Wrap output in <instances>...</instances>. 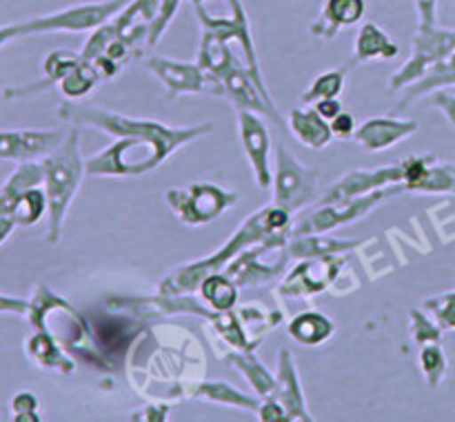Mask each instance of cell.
Returning <instances> with one entry per match:
<instances>
[{"label": "cell", "mask_w": 455, "mask_h": 422, "mask_svg": "<svg viewBox=\"0 0 455 422\" xmlns=\"http://www.w3.org/2000/svg\"><path fill=\"white\" fill-rule=\"evenodd\" d=\"M404 173H407L404 158L398 160V163L389 164V167L373 169V171L358 169V171L347 173V176H342L336 185L329 187V189L324 191L320 204H331V203H340V200L358 198V195H364L369 194V191L382 189V187H389V185H403Z\"/></svg>", "instance_id": "cell-11"}, {"label": "cell", "mask_w": 455, "mask_h": 422, "mask_svg": "<svg viewBox=\"0 0 455 422\" xmlns=\"http://www.w3.org/2000/svg\"><path fill=\"white\" fill-rule=\"evenodd\" d=\"M238 284L225 274H212L203 280L200 289H203V296L213 309L218 311H229L231 307H235L238 300Z\"/></svg>", "instance_id": "cell-26"}, {"label": "cell", "mask_w": 455, "mask_h": 422, "mask_svg": "<svg viewBox=\"0 0 455 422\" xmlns=\"http://www.w3.org/2000/svg\"><path fill=\"white\" fill-rule=\"evenodd\" d=\"M98 80H100V74L96 71L93 62L80 60L78 65H76L74 69L60 80V89L65 96L80 98L84 96V93L92 92V89L98 84Z\"/></svg>", "instance_id": "cell-29"}, {"label": "cell", "mask_w": 455, "mask_h": 422, "mask_svg": "<svg viewBox=\"0 0 455 422\" xmlns=\"http://www.w3.org/2000/svg\"><path fill=\"white\" fill-rule=\"evenodd\" d=\"M147 69L163 80V84L172 96H178V93H213V96H222L225 93L222 80L204 71L200 65L151 56L147 58Z\"/></svg>", "instance_id": "cell-10"}, {"label": "cell", "mask_w": 455, "mask_h": 422, "mask_svg": "<svg viewBox=\"0 0 455 422\" xmlns=\"http://www.w3.org/2000/svg\"><path fill=\"white\" fill-rule=\"evenodd\" d=\"M342 89H345V69L324 71L307 89L305 96H302V102L305 105H315V102L324 100V98H338L342 93Z\"/></svg>", "instance_id": "cell-30"}, {"label": "cell", "mask_w": 455, "mask_h": 422, "mask_svg": "<svg viewBox=\"0 0 455 422\" xmlns=\"http://www.w3.org/2000/svg\"><path fill=\"white\" fill-rule=\"evenodd\" d=\"M133 322L120 318H105L96 320L93 327H96V342L102 349V354L107 355H118L123 354L124 346L129 345L133 336Z\"/></svg>", "instance_id": "cell-24"}, {"label": "cell", "mask_w": 455, "mask_h": 422, "mask_svg": "<svg viewBox=\"0 0 455 422\" xmlns=\"http://www.w3.org/2000/svg\"><path fill=\"white\" fill-rule=\"evenodd\" d=\"M194 395H196V398L213 400V402L234 404V407L251 409V411H258V409H260V402H258L256 398H247L243 391L234 389V386L225 385V382H203L198 389H194Z\"/></svg>", "instance_id": "cell-27"}, {"label": "cell", "mask_w": 455, "mask_h": 422, "mask_svg": "<svg viewBox=\"0 0 455 422\" xmlns=\"http://www.w3.org/2000/svg\"><path fill=\"white\" fill-rule=\"evenodd\" d=\"M453 84H455V52L449 58H444L443 62H438V65H435L434 69L425 76V78H420L418 83L409 84V87L404 89L407 93H404V98L398 102V107H395V109L398 111L404 109V107H409L411 102H416L418 98H422L425 93L435 92V89L453 87Z\"/></svg>", "instance_id": "cell-21"}, {"label": "cell", "mask_w": 455, "mask_h": 422, "mask_svg": "<svg viewBox=\"0 0 455 422\" xmlns=\"http://www.w3.org/2000/svg\"><path fill=\"white\" fill-rule=\"evenodd\" d=\"M80 136L71 131L65 136V142L58 145V151L52 158L44 160V178H47L49 198V240L56 243L60 235L62 220L69 209L71 198L78 191L84 171V163L80 158Z\"/></svg>", "instance_id": "cell-3"}, {"label": "cell", "mask_w": 455, "mask_h": 422, "mask_svg": "<svg viewBox=\"0 0 455 422\" xmlns=\"http://www.w3.org/2000/svg\"><path fill=\"white\" fill-rule=\"evenodd\" d=\"M420 25H438V0H413Z\"/></svg>", "instance_id": "cell-37"}, {"label": "cell", "mask_w": 455, "mask_h": 422, "mask_svg": "<svg viewBox=\"0 0 455 422\" xmlns=\"http://www.w3.org/2000/svg\"><path fill=\"white\" fill-rule=\"evenodd\" d=\"M411 336L420 345H431V342H443V327L438 322L427 320L420 311H411Z\"/></svg>", "instance_id": "cell-34"}, {"label": "cell", "mask_w": 455, "mask_h": 422, "mask_svg": "<svg viewBox=\"0 0 455 422\" xmlns=\"http://www.w3.org/2000/svg\"><path fill=\"white\" fill-rule=\"evenodd\" d=\"M455 52V29H444L438 25H420L413 38L411 58L391 76V92H403L409 84L425 78L438 62Z\"/></svg>", "instance_id": "cell-5"}, {"label": "cell", "mask_w": 455, "mask_h": 422, "mask_svg": "<svg viewBox=\"0 0 455 422\" xmlns=\"http://www.w3.org/2000/svg\"><path fill=\"white\" fill-rule=\"evenodd\" d=\"M320 169L302 164L284 145L275 147L274 204L293 213L318 200Z\"/></svg>", "instance_id": "cell-4"}, {"label": "cell", "mask_w": 455, "mask_h": 422, "mask_svg": "<svg viewBox=\"0 0 455 422\" xmlns=\"http://www.w3.org/2000/svg\"><path fill=\"white\" fill-rule=\"evenodd\" d=\"M420 129L418 120H400V118H371L364 120L354 133V140L369 151H382L404 138L413 136Z\"/></svg>", "instance_id": "cell-17"}, {"label": "cell", "mask_w": 455, "mask_h": 422, "mask_svg": "<svg viewBox=\"0 0 455 422\" xmlns=\"http://www.w3.org/2000/svg\"><path fill=\"white\" fill-rule=\"evenodd\" d=\"M289 129L309 149H324L331 142V124L318 114L315 107H296L289 111Z\"/></svg>", "instance_id": "cell-19"}, {"label": "cell", "mask_w": 455, "mask_h": 422, "mask_svg": "<svg viewBox=\"0 0 455 422\" xmlns=\"http://www.w3.org/2000/svg\"><path fill=\"white\" fill-rule=\"evenodd\" d=\"M129 0H105V3L78 4V7L62 9V12L52 13V16L36 18V20L25 22L16 27V34H27V31H87L98 29L100 25L116 18V13L123 12Z\"/></svg>", "instance_id": "cell-9"}, {"label": "cell", "mask_w": 455, "mask_h": 422, "mask_svg": "<svg viewBox=\"0 0 455 422\" xmlns=\"http://www.w3.org/2000/svg\"><path fill=\"white\" fill-rule=\"evenodd\" d=\"M336 331L331 320L318 311H305L289 324V333L302 345H323L331 333Z\"/></svg>", "instance_id": "cell-23"}, {"label": "cell", "mask_w": 455, "mask_h": 422, "mask_svg": "<svg viewBox=\"0 0 455 422\" xmlns=\"http://www.w3.org/2000/svg\"><path fill=\"white\" fill-rule=\"evenodd\" d=\"M404 189L420 194H455V164L443 163L435 155H407L404 158Z\"/></svg>", "instance_id": "cell-12"}, {"label": "cell", "mask_w": 455, "mask_h": 422, "mask_svg": "<svg viewBox=\"0 0 455 422\" xmlns=\"http://www.w3.org/2000/svg\"><path fill=\"white\" fill-rule=\"evenodd\" d=\"M315 109H318V114L323 115L327 123H331V120L342 111V105L338 98H324V100L315 102Z\"/></svg>", "instance_id": "cell-39"}, {"label": "cell", "mask_w": 455, "mask_h": 422, "mask_svg": "<svg viewBox=\"0 0 455 422\" xmlns=\"http://www.w3.org/2000/svg\"><path fill=\"white\" fill-rule=\"evenodd\" d=\"M398 52L400 47L389 38V34H385L376 22H364L355 38L351 65H363V62L376 60V58H395Z\"/></svg>", "instance_id": "cell-20"}, {"label": "cell", "mask_w": 455, "mask_h": 422, "mask_svg": "<svg viewBox=\"0 0 455 422\" xmlns=\"http://www.w3.org/2000/svg\"><path fill=\"white\" fill-rule=\"evenodd\" d=\"M427 311H431L435 322L444 329H455V289L453 291L443 293V296H434L429 300L422 302Z\"/></svg>", "instance_id": "cell-32"}, {"label": "cell", "mask_w": 455, "mask_h": 422, "mask_svg": "<svg viewBox=\"0 0 455 422\" xmlns=\"http://www.w3.org/2000/svg\"><path fill=\"white\" fill-rule=\"evenodd\" d=\"M420 367L427 378V385H429L431 389H435V386L444 380L449 362H447V355H444V349L440 346V342L425 345V349L420 351Z\"/></svg>", "instance_id": "cell-31"}, {"label": "cell", "mask_w": 455, "mask_h": 422, "mask_svg": "<svg viewBox=\"0 0 455 422\" xmlns=\"http://www.w3.org/2000/svg\"><path fill=\"white\" fill-rule=\"evenodd\" d=\"M451 234H455V218H453V229H451Z\"/></svg>", "instance_id": "cell-41"}, {"label": "cell", "mask_w": 455, "mask_h": 422, "mask_svg": "<svg viewBox=\"0 0 455 422\" xmlns=\"http://www.w3.org/2000/svg\"><path fill=\"white\" fill-rule=\"evenodd\" d=\"M222 3H225V13H222V16H216V13L209 12V9L204 7V3L194 4L200 25H203V29L220 36V38L227 40V43L238 40V43L243 44L244 56H247V65L244 67H247L249 74L253 76V80L260 84L262 92H267V84L260 74V65H258L256 47H253L251 29H249V18H247V12H244L243 3H240V0H222Z\"/></svg>", "instance_id": "cell-8"}, {"label": "cell", "mask_w": 455, "mask_h": 422, "mask_svg": "<svg viewBox=\"0 0 455 422\" xmlns=\"http://www.w3.org/2000/svg\"><path fill=\"white\" fill-rule=\"evenodd\" d=\"M289 222H291V213L275 207V204L260 209V211L253 213V216L235 231L231 243H227L220 251H216L212 258H207V260L191 262V265L180 267V269L173 271L172 275H167V278L163 280V284H160V293H163V296H178V293L194 291V289H198L200 284H203V280L207 278V275L218 274L240 249L249 247V244L258 243V240L269 238L275 231L287 229Z\"/></svg>", "instance_id": "cell-2"}, {"label": "cell", "mask_w": 455, "mask_h": 422, "mask_svg": "<svg viewBox=\"0 0 455 422\" xmlns=\"http://www.w3.org/2000/svg\"><path fill=\"white\" fill-rule=\"evenodd\" d=\"M364 16V0H327L323 13L311 22V36L331 40L342 27L355 25Z\"/></svg>", "instance_id": "cell-18"}, {"label": "cell", "mask_w": 455, "mask_h": 422, "mask_svg": "<svg viewBox=\"0 0 455 422\" xmlns=\"http://www.w3.org/2000/svg\"><path fill=\"white\" fill-rule=\"evenodd\" d=\"M404 185H389L382 187V189L369 191V194L358 195V198L340 200V203L323 204L318 211L311 213L309 218H305L302 222H298L291 229V238L298 235H315V234H327V231L336 229V227L349 225V222L360 220V218L367 216L371 209H376L378 204H382L385 200L394 198V195L403 194Z\"/></svg>", "instance_id": "cell-6"}, {"label": "cell", "mask_w": 455, "mask_h": 422, "mask_svg": "<svg viewBox=\"0 0 455 422\" xmlns=\"http://www.w3.org/2000/svg\"><path fill=\"white\" fill-rule=\"evenodd\" d=\"M258 413H260V420H283V418H287L283 404H280L274 395H267L265 404H260Z\"/></svg>", "instance_id": "cell-38"}, {"label": "cell", "mask_w": 455, "mask_h": 422, "mask_svg": "<svg viewBox=\"0 0 455 422\" xmlns=\"http://www.w3.org/2000/svg\"><path fill=\"white\" fill-rule=\"evenodd\" d=\"M238 129H240V140H243L244 154H247V158L251 160L258 187H260V189H267V187H271V182H274V178H271V167H269V149H271L269 129H267V124L249 109L238 111Z\"/></svg>", "instance_id": "cell-14"}, {"label": "cell", "mask_w": 455, "mask_h": 422, "mask_svg": "<svg viewBox=\"0 0 455 422\" xmlns=\"http://www.w3.org/2000/svg\"><path fill=\"white\" fill-rule=\"evenodd\" d=\"M191 3H194V4H200V3H204V0H191Z\"/></svg>", "instance_id": "cell-40"}, {"label": "cell", "mask_w": 455, "mask_h": 422, "mask_svg": "<svg viewBox=\"0 0 455 422\" xmlns=\"http://www.w3.org/2000/svg\"><path fill=\"white\" fill-rule=\"evenodd\" d=\"M331 131H333V136H338V138H354V133H355V120H354V115L351 114H347V111H340V114L336 115V118L331 120Z\"/></svg>", "instance_id": "cell-36"}, {"label": "cell", "mask_w": 455, "mask_h": 422, "mask_svg": "<svg viewBox=\"0 0 455 422\" xmlns=\"http://www.w3.org/2000/svg\"><path fill=\"white\" fill-rule=\"evenodd\" d=\"M60 118L74 124H89V127L102 129V131L114 133L118 138H140V140L151 142L164 160L187 142L213 131V124L209 123L200 124V127H169V124L156 123V120L129 118V115H120L111 109L84 105H62Z\"/></svg>", "instance_id": "cell-1"}, {"label": "cell", "mask_w": 455, "mask_h": 422, "mask_svg": "<svg viewBox=\"0 0 455 422\" xmlns=\"http://www.w3.org/2000/svg\"><path fill=\"white\" fill-rule=\"evenodd\" d=\"M235 62L234 53H231L227 40H222L220 36L212 34V31L203 29V43H200L198 52V65L203 67L209 74L218 76L220 78L227 69Z\"/></svg>", "instance_id": "cell-22"}, {"label": "cell", "mask_w": 455, "mask_h": 422, "mask_svg": "<svg viewBox=\"0 0 455 422\" xmlns=\"http://www.w3.org/2000/svg\"><path fill=\"white\" fill-rule=\"evenodd\" d=\"M222 84H225V93L231 102H234L238 109H249V111H258V114L269 115L274 123L283 124L280 120L278 111H275L274 100L267 92H262L260 84L253 80V76L249 74L247 67L240 65L238 60L220 76Z\"/></svg>", "instance_id": "cell-13"}, {"label": "cell", "mask_w": 455, "mask_h": 422, "mask_svg": "<svg viewBox=\"0 0 455 422\" xmlns=\"http://www.w3.org/2000/svg\"><path fill=\"white\" fill-rule=\"evenodd\" d=\"M229 362L235 364V367H238L240 371L249 378V382H251L253 389H256L258 394L265 395V398L267 395H274L275 378L267 371V367H262V364L258 362L256 355H253L251 351H247L244 355L229 354Z\"/></svg>", "instance_id": "cell-28"}, {"label": "cell", "mask_w": 455, "mask_h": 422, "mask_svg": "<svg viewBox=\"0 0 455 422\" xmlns=\"http://www.w3.org/2000/svg\"><path fill=\"white\" fill-rule=\"evenodd\" d=\"M342 260H336L333 256H324L323 260L307 258L280 287L283 296H309V293L324 291L329 283L338 275V267Z\"/></svg>", "instance_id": "cell-16"}, {"label": "cell", "mask_w": 455, "mask_h": 422, "mask_svg": "<svg viewBox=\"0 0 455 422\" xmlns=\"http://www.w3.org/2000/svg\"><path fill=\"white\" fill-rule=\"evenodd\" d=\"M274 398L283 404L287 420H311L309 409L305 404V395H302L300 378H298L293 355L289 349H280L278 354V376H275Z\"/></svg>", "instance_id": "cell-15"}, {"label": "cell", "mask_w": 455, "mask_h": 422, "mask_svg": "<svg viewBox=\"0 0 455 422\" xmlns=\"http://www.w3.org/2000/svg\"><path fill=\"white\" fill-rule=\"evenodd\" d=\"M13 211L18 213V220L20 222H36L40 218V213L44 211V198L40 191H27V194L18 195L16 204H13Z\"/></svg>", "instance_id": "cell-33"}, {"label": "cell", "mask_w": 455, "mask_h": 422, "mask_svg": "<svg viewBox=\"0 0 455 422\" xmlns=\"http://www.w3.org/2000/svg\"><path fill=\"white\" fill-rule=\"evenodd\" d=\"M431 105L438 107L444 115H447L449 123L455 127V93L447 92V89H435L431 92Z\"/></svg>", "instance_id": "cell-35"}, {"label": "cell", "mask_w": 455, "mask_h": 422, "mask_svg": "<svg viewBox=\"0 0 455 422\" xmlns=\"http://www.w3.org/2000/svg\"><path fill=\"white\" fill-rule=\"evenodd\" d=\"M358 243L351 240H336L329 235H298L289 243V253L296 258H318L333 256V253H345L347 249H354Z\"/></svg>", "instance_id": "cell-25"}, {"label": "cell", "mask_w": 455, "mask_h": 422, "mask_svg": "<svg viewBox=\"0 0 455 422\" xmlns=\"http://www.w3.org/2000/svg\"><path fill=\"white\" fill-rule=\"evenodd\" d=\"M238 194L209 182H196L187 189H169L167 203L185 225H207L225 209L234 207Z\"/></svg>", "instance_id": "cell-7"}]
</instances>
